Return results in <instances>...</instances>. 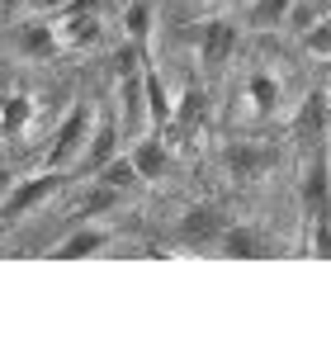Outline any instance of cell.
Wrapping results in <instances>:
<instances>
[{
  "mask_svg": "<svg viewBox=\"0 0 331 355\" xmlns=\"http://www.w3.org/2000/svg\"><path fill=\"white\" fill-rule=\"evenodd\" d=\"M53 38L62 53H90V48H100L105 43V15H100V5H66V10H57L53 15Z\"/></svg>",
  "mask_w": 331,
  "mask_h": 355,
  "instance_id": "7a4b0ae2",
  "label": "cell"
},
{
  "mask_svg": "<svg viewBox=\"0 0 331 355\" xmlns=\"http://www.w3.org/2000/svg\"><path fill=\"white\" fill-rule=\"evenodd\" d=\"M123 33H128V43H133L138 53L152 43V5H147V0H133V5H128V15H123Z\"/></svg>",
  "mask_w": 331,
  "mask_h": 355,
  "instance_id": "4fadbf2b",
  "label": "cell"
},
{
  "mask_svg": "<svg viewBox=\"0 0 331 355\" xmlns=\"http://www.w3.org/2000/svg\"><path fill=\"white\" fill-rule=\"evenodd\" d=\"M114 204H123V190L109 185V180H95V194H85L81 214L85 218H105V209H114Z\"/></svg>",
  "mask_w": 331,
  "mask_h": 355,
  "instance_id": "9a60e30c",
  "label": "cell"
},
{
  "mask_svg": "<svg viewBox=\"0 0 331 355\" xmlns=\"http://www.w3.org/2000/svg\"><path fill=\"white\" fill-rule=\"evenodd\" d=\"M66 5H71V0H33L38 15H57V10H66Z\"/></svg>",
  "mask_w": 331,
  "mask_h": 355,
  "instance_id": "2e32d148",
  "label": "cell"
},
{
  "mask_svg": "<svg viewBox=\"0 0 331 355\" xmlns=\"http://www.w3.org/2000/svg\"><path fill=\"white\" fill-rule=\"evenodd\" d=\"M303 204H307V223H312V246H317V256H331V157L327 152H317V162L307 171Z\"/></svg>",
  "mask_w": 331,
  "mask_h": 355,
  "instance_id": "3957f363",
  "label": "cell"
},
{
  "mask_svg": "<svg viewBox=\"0 0 331 355\" xmlns=\"http://www.w3.org/2000/svg\"><path fill=\"white\" fill-rule=\"evenodd\" d=\"M279 162V152L270 142H242V147H232L227 152V166L237 171V175H247V180H260V175H270Z\"/></svg>",
  "mask_w": 331,
  "mask_h": 355,
  "instance_id": "30bf717a",
  "label": "cell"
},
{
  "mask_svg": "<svg viewBox=\"0 0 331 355\" xmlns=\"http://www.w3.org/2000/svg\"><path fill=\"white\" fill-rule=\"evenodd\" d=\"M237 48H242V33H237V24H227V19H213V24H204L199 67H204L208 76H218V71H227V62H237Z\"/></svg>",
  "mask_w": 331,
  "mask_h": 355,
  "instance_id": "52a82bcc",
  "label": "cell"
},
{
  "mask_svg": "<svg viewBox=\"0 0 331 355\" xmlns=\"http://www.w3.org/2000/svg\"><path fill=\"white\" fill-rule=\"evenodd\" d=\"M95 123H100V114L85 110V105H76V110H71V114H66V119H62V123L53 128L48 166H53V171L81 166V152H85V142H90V133H95Z\"/></svg>",
  "mask_w": 331,
  "mask_h": 355,
  "instance_id": "277c9868",
  "label": "cell"
},
{
  "mask_svg": "<svg viewBox=\"0 0 331 355\" xmlns=\"http://www.w3.org/2000/svg\"><path fill=\"white\" fill-rule=\"evenodd\" d=\"M298 38H303V53L317 57V62H331V15L327 19H317V24L298 28Z\"/></svg>",
  "mask_w": 331,
  "mask_h": 355,
  "instance_id": "5bb4252c",
  "label": "cell"
},
{
  "mask_svg": "<svg viewBox=\"0 0 331 355\" xmlns=\"http://www.w3.org/2000/svg\"><path fill=\"white\" fill-rule=\"evenodd\" d=\"M15 48H19L24 62H48V57H57L62 48H57V38H53V19H28V24H19L15 28Z\"/></svg>",
  "mask_w": 331,
  "mask_h": 355,
  "instance_id": "9c48e42d",
  "label": "cell"
},
{
  "mask_svg": "<svg viewBox=\"0 0 331 355\" xmlns=\"http://www.w3.org/2000/svg\"><path fill=\"white\" fill-rule=\"evenodd\" d=\"M289 110H294V100H289L284 67H275L270 57L247 62V71L237 76V90H232V123H242V128H270L279 119H289Z\"/></svg>",
  "mask_w": 331,
  "mask_h": 355,
  "instance_id": "6da1fadb",
  "label": "cell"
},
{
  "mask_svg": "<svg viewBox=\"0 0 331 355\" xmlns=\"http://www.w3.org/2000/svg\"><path fill=\"white\" fill-rule=\"evenodd\" d=\"M62 180H66V171H53V166L38 171V175H28V180H15V185L5 190V199H0V218L5 223L28 218L33 209H43V204L62 190Z\"/></svg>",
  "mask_w": 331,
  "mask_h": 355,
  "instance_id": "5b68a950",
  "label": "cell"
},
{
  "mask_svg": "<svg viewBox=\"0 0 331 355\" xmlns=\"http://www.w3.org/2000/svg\"><path fill=\"white\" fill-rule=\"evenodd\" d=\"M118 137H123V133L114 128V119H100V123H95V133H90V142H85V152H81V166L100 171L109 157H118Z\"/></svg>",
  "mask_w": 331,
  "mask_h": 355,
  "instance_id": "8fae6325",
  "label": "cell"
},
{
  "mask_svg": "<svg viewBox=\"0 0 331 355\" xmlns=\"http://www.w3.org/2000/svg\"><path fill=\"white\" fill-rule=\"evenodd\" d=\"M48 133V114L38 95H5L0 100V137L10 142H38Z\"/></svg>",
  "mask_w": 331,
  "mask_h": 355,
  "instance_id": "8992f818",
  "label": "cell"
},
{
  "mask_svg": "<svg viewBox=\"0 0 331 355\" xmlns=\"http://www.w3.org/2000/svg\"><path fill=\"white\" fill-rule=\"evenodd\" d=\"M294 0H247V24L251 28H279L289 24Z\"/></svg>",
  "mask_w": 331,
  "mask_h": 355,
  "instance_id": "7c38bea8",
  "label": "cell"
},
{
  "mask_svg": "<svg viewBox=\"0 0 331 355\" xmlns=\"http://www.w3.org/2000/svg\"><path fill=\"white\" fill-rule=\"evenodd\" d=\"M114 242V227L105 218H85L76 232H66L62 242H57V261H81V256H100L105 246Z\"/></svg>",
  "mask_w": 331,
  "mask_h": 355,
  "instance_id": "ba28073f",
  "label": "cell"
}]
</instances>
